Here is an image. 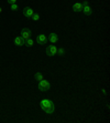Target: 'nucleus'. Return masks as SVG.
<instances>
[{"label": "nucleus", "instance_id": "423d86ee", "mask_svg": "<svg viewBox=\"0 0 110 123\" xmlns=\"http://www.w3.org/2000/svg\"><path fill=\"white\" fill-rule=\"evenodd\" d=\"M33 9L30 8V7H26V8L23 9V14H24V17L26 18H29V19H31V17L33 16Z\"/></svg>", "mask_w": 110, "mask_h": 123}, {"label": "nucleus", "instance_id": "39448f33", "mask_svg": "<svg viewBox=\"0 0 110 123\" xmlns=\"http://www.w3.org/2000/svg\"><path fill=\"white\" fill-rule=\"evenodd\" d=\"M47 37H46L45 34H39L37 37V42L39 43V44H45V43H47Z\"/></svg>", "mask_w": 110, "mask_h": 123}, {"label": "nucleus", "instance_id": "9d476101", "mask_svg": "<svg viewBox=\"0 0 110 123\" xmlns=\"http://www.w3.org/2000/svg\"><path fill=\"white\" fill-rule=\"evenodd\" d=\"M83 12H84L86 16H90L91 13H93V10H91V8L89 6H84L83 7V10H82Z\"/></svg>", "mask_w": 110, "mask_h": 123}, {"label": "nucleus", "instance_id": "dca6fc26", "mask_svg": "<svg viewBox=\"0 0 110 123\" xmlns=\"http://www.w3.org/2000/svg\"><path fill=\"white\" fill-rule=\"evenodd\" d=\"M7 1H8L10 5H12V3H16V2H17V0H7Z\"/></svg>", "mask_w": 110, "mask_h": 123}, {"label": "nucleus", "instance_id": "1a4fd4ad", "mask_svg": "<svg viewBox=\"0 0 110 123\" xmlns=\"http://www.w3.org/2000/svg\"><path fill=\"white\" fill-rule=\"evenodd\" d=\"M72 9H73L74 12H80L83 10V5L82 3H79V2H76V3H74L73 5Z\"/></svg>", "mask_w": 110, "mask_h": 123}, {"label": "nucleus", "instance_id": "ddd939ff", "mask_svg": "<svg viewBox=\"0 0 110 123\" xmlns=\"http://www.w3.org/2000/svg\"><path fill=\"white\" fill-rule=\"evenodd\" d=\"M56 55H61V57H63V55H65V50L63 48H59V49H57V53Z\"/></svg>", "mask_w": 110, "mask_h": 123}, {"label": "nucleus", "instance_id": "f8f14e48", "mask_svg": "<svg viewBox=\"0 0 110 123\" xmlns=\"http://www.w3.org/2000/svg\"><path fill=\"white\" fill-rule=\"evenodd\" d=\"M24 44H26V47H32L33 46V40H32L31 38H30V39H26V40L24 41Z\"/></svg>", "mask_w": 110, "mask_h": 123}, {"label": "nucleus", "instance_id": "20e7f679", "mask_svg": "<svg viewBox=\"0 0 110 123\" xmlns=\"http://www.w3.org/2000/svg\"><path fill=\"white\" fill-rule=\"evenodd\" d=\"M32 36V32L30 29L28 28H23L22 30H21V37L24 39V40H26V39H30Z\"/></svg>", "mask_w": 110, "mask_h": 123}, {"label": "nucleus", "instance_id": "f03ea898", "mask_svg": "<svg viewBox=\"0 0 110 123\" xmlns=\"http://www.w3.org/2000/svg\"><path fill=\"white\" fill-rule=\"evenodd\" d=\"M51 89V84H50V82L46 80H41L39 82V90L40 91H42V92H46L48 91V90Z\"/></svg>", "mask_w": 110, "mask_h": 123}, {"label": "nucleus", "instance_id": "6e6552de", "mask_svg": "<svg viewBox=\"0 0 110 123\" xmlns=\"http://www.w3.org/2000/svg\"><path fill=\"white\" fill-rule=\"evenodd\" d=\"M24 39H23L22 37H16L14 38V44L16 46H18V47H22V46H24Z\"/></svg>", "mask_w": 110, "mask_h": 123}, {"label": "nucleus", "instance_id": "f257e3e1", "mask_svg": "<svg viewBox=\"0 0 110 123\" xmlns=\"http://www.w3.org/2000/svg\"><path fill=\"white\" fill-rule=\"evenodd\" d=\"M40 105H41V109L43 111L47 113V114H52L54 111H55V105L51 100H47V99H44L40 102Z\"/></svg>", "mask_w": 110, "mask_h": 123}, {"label": "nucleus", "instance_id": "f3484780", "mask_svg": "<svg viewBox=\"0 0 110 123\" xmlns=\"http://www.w3.org/2000/svg\"><path fill=\"white\" fill-rule=\"evenodd\" d=\"M82 5H83V7H84V6H88V0H84V2H83Z\"/></svg>", "mask_w": 110, "mask_h": 123}, {"label": "nucleus", "instance_id": "9b49d317", "mask_svg": "<svg viewBox=\"0 0 110 123\" xmlns=\"http://www.w3.org/2000/svg\"><path fill=\"white\" fill-rule=\"evenodd\" d=\"M34 79H35L37 81H39V82H40L41 80H43V79H44V77H43L42 73H40V72H37V73L34 74Z\"/></svg>", "mask_w": 110, "mask_h": 123}, {"label": "nucleus", "instance_id": "0eeeda50", "mask_svg": "<svg viewBox=\"0 0 110 123\" xmlns=\"http://www.w3.org/2000/svg\"><path fill=\"white\" fill-rule=\"evenodd\" d=\"M47 40L50 41L51 43H56L57 41H58V36H57L55 32H52L50 36H48V38H47Z\"/></svg>", "mask_w": 110, "mask_h": 123}, {"label": "nucleus", "instance_id": "7ed1b4c3", "mask_svg": "<svg viewBox=\"0 0 110 123\" xmlns=\"http://www.w3.org/2000/svg\"><path fill=\"white\" fill-rule=\"evenodd\" d=\"M57 53V48L54 44H50V46L46 48V55L48 57H54V55Z\"/></svg>", "mask_w": 110, "mask_h": 123}, {"label": "nucleus", "instance_id": "a211bd4d", "mask_svg": "<svg viewBox=\"0 0 110 123\" xmlns=\"http://www.w3.org/2000/svg\"><path fill=\"white\" fill-rule=\"evenodd\" d=\"M1 12H2V8H0V13H1Z\"/></svg>", "mask_w": 110, "mask_h": 123}, {"label": "nucleus", "instance_id": "4468645a", "mask_svg": "<svg viewBox=\"0 0 110 123\" xmlns=\"http://www.w3.org/2000/svg\"><path fill=\"white\" fill-rule=\"evenodd\" d=\"M31 19H33L34 21H39V20H40V14H37V13H33V16L31 17Z\"/></svg>", "mask_w": 110, "mask_h": 123}, {"label": "nucleus", "instance_id": "2eb2a0df", "mask_svg": "<svg viewBox=\"0 0 110 123\" xmlns=\"http://www.w3.org/2000/svg\"><path fill=\"white\" fill-rule=\"evenodd\" d=\"M18 9H19V7L17 6V3H12L11 5V10L12 11H17Z\"/></svg>", "mask_w": 110, "mask_h": 123}]
</instances>
